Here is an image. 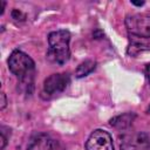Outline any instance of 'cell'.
<instances>
[{
    "mask_svg": "<svg viewBox=\"0 0 150 150\" xmlns=\"http://www.w3.org/2000/svg\"><path fill=\"white\" fill-rule=\"evenodd\" d=\"M70 33L66 29L52 32L48 35V50L47 57L50 62L56 64H64L70 57L69 49Z\"/></svg>",
    "mask_w": 150,
    "mask_h": 150,
    "instance_id": "obj_3",
    "label": "cell"
},
{
    "mask_svg": "<svg viewBox=\"0 0 150 150\" xmlns=\"http://www.w3.org/2000/svg\"><path fill=\"white\" fill-rule=\"evenodd\" d=\"M86 150H114L110 134L102 129L94 130L86 142Z\"/></svg>",
    "mask_w": 150,
    "mask_h": 150,
    "instance_id": "obj_7",
    "label": "cell"
},
{
    "mask_svg": "<svg viewBox=\"0 0 150 150\" xmlns=\"http://www.w3.org/2000/svg\"><path fill=\"white\" fill-rule=\"evenodd\" d=\"M0 2H1V12H0V14H2V13H4V9H5L6 2H5V1H0Z\"/></svg>",
    "mask_w": 150,
    "mask_h": 150,
    "instance_id": "obj_14",
    "label": "cell"
},
{
    "mask_svg": "<svg viewBox=\"0 0 150 150\" xmlns=\"http://www.w3.org/2000/svg\"><path fill=\"white\" fill-rule=\"evenodd\" d=\"M9 130H11V129L7 128V127H5V125H1V127H0V139H1L0 150H4L5 146H6V144H7V141H8L9 136H11V134L7 135V131H9Z\"/></svg>",
    "mask_w": 150,
    "mask_h": 150,
    "instance_id": "obj_10",
    "label": "cell"
},
{
    "mask_svg": "<svg viewBox=\"0 0 150 150\" xmlns=\"http://www.w3.org/2000/svg\"><path fill=\"white\" fill-rule=\"evenodd\" d=\"M0 96H1V102H0L1 104H0V109L2 110V109L6 107V104H7V98H6L5 93H1V95H0Z\"/></svg>",
    "mask_w": 150,
    "mask_h": 150,
    "instance_id": "obj_12",
    "label": "cell"
},
{
    "mask_svg": "<svg viewBox=\"0 0 150 150\" xmlns=\"http://www.w3.org/2000/svg\"><path fill=\"white\" fill-rule=\"evenodd\" d=\"M125 27L129 38L128 54L136 55L139 52L150 50V15L131 14L125 18Z\"/></svg>",
    "mask_w": 150,
    "mask_h": 150,
    "instance_id": "obj_1",
    "label": "cell"
},
{
    "mask_svg": "<svg viewBox=\"0 0 150 150\" xmlns=\"http://www.w3.org/2000/svg\"><path fill=\"white\" fill-rule=\"evenodd\" d=\"M8 68L19 79L21 89L32 94L35 75V63L32 57L21 50H14L8 59Z\"/></svg>",
    "mask_w": 150,
    "mask_h": 150,
    "instance_id": "obj_2",
    "label": "cell"
},
{
    "mask_svg": "<svg viewBox=\"0 0 150 150\" xmlns=\"http://www.w3.org/2000/svg\"><path fill=\"white\" fill-rule=\"evenodd\" d=\"M12 16H13V19H15V20H19V18H21V20H25V14H22L19 9H13V12H12Z\"/></svg>",
    "mask_w": 150,
    "mask_h": 150,
    "instance_id": "obj_11",
    "label": "cell"
},
{
    "mask_svg": "<svg viewBox=\"0 0 150 150\" xmlns=\"http://www.w3.org/2000/svg\"><path fill=\"white\" fill-rule=\"evenodd\" d=\"M121 150H150V137L145 132L125 134L121 138Z\"/></svg>",
    "mask_w": 150,
    "mask_h": 150,
    "instance_id": "obj_6",
    "label": "cell"
},
{
    "mask_svg": "<svg viewBox=\"0 0 150 150\" xmlns=\"http://www.w3.org/2000/svg\"><path fill=\"white\" fill-rule=\"evenodd\" d=\"M145 76H146V80H148L149 86H150V63L146 64V67H145Z\"/></svg>",
    "mask_w": 150,
    "mask_h": 150,
    "instance_id": "obj_13",
    "label": "cell"
},
{
    "mask_svg": "<svg viewBox=\"0 0 150 150\" xmlns=\"http://www.w3.org/2000/svg\"><path fill=\"white\" fill-rule=\"evenodd\" d=\"M134 118H135V115L128 112V114H123V115H120L117 117H114L110 121V124L117 129H125V128L131 125Z\"/></svg>",
    "mask_w": 150,
    "mask_h": 150,
    "instance_id": "obj_8",
    "label": "cell"
},
{
    "mask_svg": "<svg viewBox=\"0 0 150 150\" xmlns=\"http://www.w3.org/2000/svg\"><path fill=\"white\" fill-rule=\"evenodd\" d=\"M96 67V63L95 61L93 60H86L84 62L80 63L79 67L76 68V71H75V75L76 77H83V76H87L88 74H90Z\"/></svg>",
    "mask_w": 150,
    "mask_h": 150,
    "instance_id": "obj_9",
    "label": "cell"
},
{
    "mask_svg": "<svg viewBox=\"0 0 150 150\" xmlns=\"http://www.w3.org/2000/svg\"><path fill=\"white\" fill-rule=\"evenodd\" d=\"M70 82V77L68 73H59L53 74L49 77H47L43 82V90L42 93L47 97H52L54 95H57L62 93L67 86Z\"/></svg>",
    "mask_w": 150,
    "mask_h": 150,
    "instance_id": "obj_5",
    "label": "cell"
},
{
    "mask_svg": "<svg viewBox=\"0 0 150 150\" xmlns=\"http://www.w3.org/2000/svg\"><path fill=\"white\" fill-rule=\"evenodd\" d=\"M27 150H66L63 144L53 136L39 132L33 135L27 144Z\"/></svg>",
    "mask_w": 150,
    "mask_h": 150,
    "instance_id": "obj_4",
    "label": "cell"
},
{
    "mask_svg": "<svg viewBox=\"0 0 150 150\" xmlns=\"http://www.w3.org/2000/svg\"><path fill=\"white\" fill-rule=\"evenodd\" d=\"M132 4H134V5H136V6H142V5H144V2H143V1H141V2H136V1H132Z\"/></svg>",
    "mask_w": 150,
    "mask_h": 150,
    "instance_id": "obj_15",
    "label": "cell"
}]
</instances>
